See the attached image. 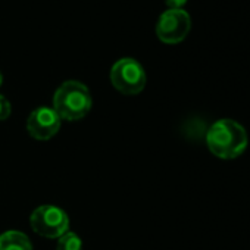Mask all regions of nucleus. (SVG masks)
I'll list each match as a JSON object with an SVG mask.
<instances>
[{
	"mask_svg": "<svg viewBox=\"0 0 250 250\" xmlns=\"http://www.w3.org/2000/svg\"><path fill=\"white\" fill-rule=\"evenodd\" d=\"M249 145L246 128L234 119L215 121L206 133V146L219 159L229 161L241 156Z\"/></svg>",
	"mask_w": 250,
	"mask_h": 250,
	"instance_id": "obj_1",
	"label": "nucleus"
},
{
	"mask_svg": "<svg viewBox=\"0 0 250 250\" xmlns=\"http://www.w3.org/2000/svg\"><path fill=\"white\" fill-rule=\"evenodd\" d=\"M93 97L88 87L80 81H65L53 96V109L66 121H80L91 109Z\"/></svg>",
	"mask_w": 250,
	"mask_h": 250,
	"instance_id": "obj_2",
	"label": "nucleus"
},
{
	"mask_svg": "<svg viewBox=\"0 0 250 250\" xmlns=\"http://www.w3.org/2000/svg\"><path fill=\"white\" fill-rule=\"evenodd\" d=\"M146 71L140 62L133 58L116 61L110 69L112 85L125 96H136L146 87Z\"/></svg>",
	"mask_w": 250,
	"mask_h": 250,
	"instance_id": "obj_3",
	"label": "nucleus"
},
{
	"mask_svg": "<svg viewBox=\"0 0 250 250\" xmlns=\"http://www.w3.org/2000/svg\"><path fill=\"white\" fill-rule=\"evenodd\" d=\"M31 228L36 234L44 238H59L69 228L66 212L53 205H43L33 210L30 216Z\"/></svg>",
	"mask_w": 250,
	"mask_h": 250,
	"instance_id": "obj_4",
	"label": "nucleus"
},
{
	"mask_svg": "<svg viewBox=\"0 0 250 250\" xmlns=\"http://www.w3.org/2000/svg\"><path fill=\"white\" fill-rule=\"evenodd\" d=\"M191 30V18L184 9H168L156 22V36L165 44H178Z\"/></svg>",
	"mask_w": 250,
	"mask_h": 250,
	"instance_id": "obj_5",
	"label": "nucleus"
},
{
	"mask_svg": "<svg viewBox=\"0 0 250 250\" xmlns=\"http://www.w3.org/2000/svg\"><path fill=\"white\" fill-rule=\"evenodd\" d=\"M62 119L53 107L40 106L34 109L27 119V131L36 140H49L61 130Z\"/></svg>",
	"mask_w": 250,
	"mask_h": 250,
	"instance_id": "obj_6",
	"label": "nucleus"
},
{
	"mask_svg": "<svg viewBox=\"0 0 250 250\" xmlns=\"http://www.w3.org/2000/svg\"><path fill=\"white\" fill-rule=\"evenodd\" d=\"M0 250H33V244L27 234L11 229L0 234Z\"/></svg>",
	"mask_w": 250,
	"mask_h": 250,
	"instance_id": "obj_7",
	"label": "nucleus"
},
{
	"mask_svg": "<svg viewBox=\"0 0 250 250\" xmlns=\"http://www.w3.org/2000/svg\"><path fill=\"white\" fill-rule=\"evenodd\" d=\"M56 250H83V241L78 237V234L66 231L63 235L58 238Z\"/></svg>",
	"mask_w": 250,
	"mask_h": 250,
	"instance_id": "obj_8",
	"label": "nucleus"
},
{
	"mask_svg": "<svg viewBox=\"0 0 250 250\" xmlns=\"http://www.w3.org/2000/svg\"><path fill=\"white\" fill-rule=\"evenodd\" d=\"M11 112H12V107H11L9 100L3 94H0V121H6L11 116Z\"/></svg>",
	"mask_w": 250,
	"mask_h": 250,
	"instance_id": "obj_9",
	"label": "nucleus"
},
{
	"mask_svg": "<svg viewBox=\"0 0 250 250\" xmlns=\"http://www.w3.org/2000/svg\"><path fill=\"white\" fill-rule=\"evenodd\" d=\"M186 3H187V0H165V5L169 9H183Z\"/></svg>",
	"mask_w": 250,
	"mask_h": 250,
	"instance_id": "obj_10",
	"label": "nucleus"
},
{
	"mask_svg": "<svg viewBox=\"0 0 250 250\" xmlns=\"http://www.w3.org/2000/svg\"><path fill=\"white\" fill-rule=\"evenodd\" d=\"M2 83H3V75H2V72H0V85H2Z\"/></svg>",
	"mask_w": 250,
	"mask_h": 250,
	"instance_id": "obj_11",
	"label": "nucleus"
}]
</instances>
